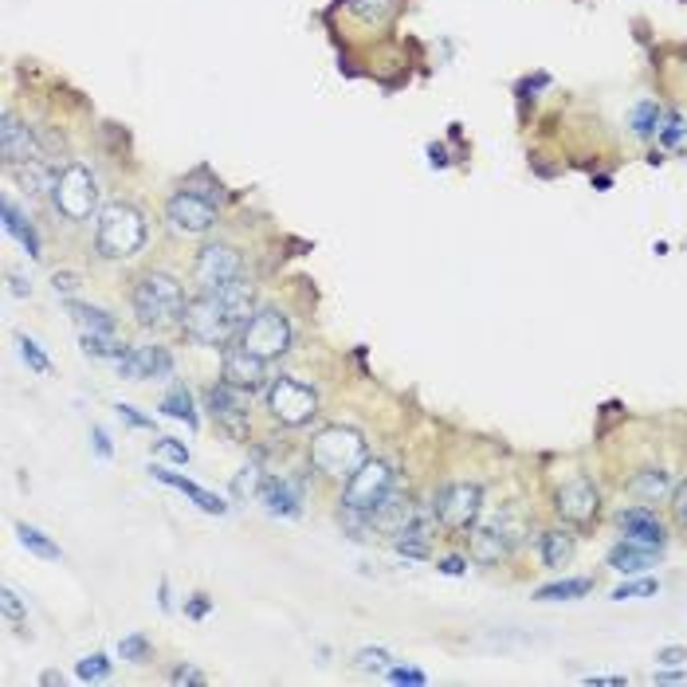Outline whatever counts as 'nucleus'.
I'll list each match as a JSON object with an SVG mask.
<instances>
[{
  "label": "nucleus",
  "instance_id": "obj_17",
  "mask_svg": "<svg viewBox=\"0 0 687 687\" xmlns=\"http://www.w3.org/2000/svg\"><path fill=\"white\" fill-rule=\"evenodd\" d=\"M224 377H229L232 385H244V389L256 393L268 385V362L256 358V353H248L244 346H229V350H224Z\"/></svg>",
  "mask_w": 687,
  "mask_h": 687
},
{
  "label": "nucleus",
  "instance_id": "obj_38",
  "mask_svg": "<svg viewBox=\"0 0 687 687\" xmlns=\"http://www.w3.org/2000/svg\"><path fill=\"white\" fill-rule=\"evenodd\" d=\"M259 479H264V476H259V468H244L236 476V484H232V496H236V499L256 496V491H259Z\"/></svg>",
  "mask_w": 687,
  "mask_h": 687
},
{
  "label": "nucleus",
  "instance_id": "obj_24",
  "mask_svg": "<svg viewBox=\"0 0 687 687\" xmlns=\"http://www.w3.org/2000/svg\"><path fill=\"white\" fill-rule=\"evenodd\" d=\"M664 106L656 103V98H640V103H632L629 110V135L637 138V142H652L660 130V123H664Z\"/></svg>",
  "mask_w": 687,
  "mask_h": 687
},
{
  "label": "nucleus",
  "instance_id": "obj_21",
  "mask_svg": "<svg viewBox=\"0 0 687 687\" xmlns=\"http://www.w3.org/2000/svg\"><path fill=\"white\" fill-rule=\"evenodd\" d=\"M12 177H16V185L24 193H32V197H51V189H56V177L59 170L51 162H44V158H36V162H24V165H12Z\"/></svg>",
  "mask_w": 687,
  "mask_h": 687
},
{
  "label": "nucleus",
  "instance_id": "obj_18",
  "mask_svg": "<svg viewBox=\"0 0 687 687\" xmlns=\"http://www.w3.org/2000/svg\"><path fill=\"white\" fill-rule=\"evenodd\" d=\"M617 523L625 531V538H632L640 546H660L664 550V543H668V531H664V523L656 519L652 506H629V511L617 515Z\"/></svg>",
  "mask_w": 687,
  "mask_h": 687
},
{
  "label": "nucleus",
  "instance_id": "obj_33",
  "mask_svg": "<svg viewBox=\"0 0 687 687\" xmlns=\"http://www.w3.org/2000/svg\"><path fill=\"white\" fill-rule=\"evenodd\" d=\"M75 676L83 679V684H95V679H106V676H110V660H106L103 652H95V656H83V660H79Z\"/></svg>",
  "mask_w": 687,
  "mask_h": 687
},
{
  "label": "nucleus",
  "instance_id": "obj_4",
  "mask_svg": "<svg viewBox=\"0 0 687 687\" xmlns=\"http://www.w3.org/2000/svg\"><path fill=\"white\" fill-rule=\"evenodd\" d=\"M311 464H315L323 476L350 479L353 471L362 468L370 452H365V436L358 429H346V424H330V429H318L311 440Z\"/></svg>",
  "mask_w": 687,
  "mask_h": 687
},
{
  "label": "nucleus",
  "instance_id": "obj_7",
  "mask_svg": "<svg viewBox=\"0 0 687 687\" xmlns=\"http://www.w3.org/2000/svg\"><path fill=\"white\" fill-rule=\"evenodd\" d=\"M220 217V193L197 189V185H182L165 201V220L177 236H205V232L217 229Z\"/></svg>",
  "mask_w": 687,
  "mask_h": 687
},
{
  "label": "nucleus",
  "instance_id": "obj_1",
  "mask_svg": "<svg viewBox=\"0 0 687 687\" xmlns=\"http://www.w3.org/2000/svg\"><path fill=\"white\" fill-rule=\"evenodd\" d=\"M252 303H256V291H252L248 279H236V283L217 287V291H201L197 299H189V306H185L182 315L185 338L197 346L229 350L240 338V330L248 326Z\"/></svg>",
  "mask_w": 687,
  "mask_h": 687
},
{
  "label": "nucleus",
  "instance_id": "obj_50",
  "mask_svg": "<svg viewBox=\"0 0 687 687\" xmlns=\"http://www.w3.org/2000/svg\"><path fill=\"white\" fill-rule=\"evenodd\" d=\"M590 687H625V676H585Z\"/></svg>",
  "mask_w": 687,
  "mask_h": 687
},
{
  "label": "nucleus",
  "instance_id": "obj_40",
  "mask_svg": "<svg viewBox=\"0 0 687 687\" xmlns=\"http://www.w3.org/2000/svg\"><path fill=\"white\" fill-rule=\"evenodd\" d=\"M0 609H4V617H9V620H24V617H28V609L20 605L16 590H4V593H0Z\"/></svg>",
  "mask_w": 687,
  "mask_h": 687
},
{
  "label": "nucleus",
  "instance_id": "obj_32",
  "mask_svg": "<svg viewBox=\"0 0 687 687\" xmlns=\"http://www.w3.org/2000/svg\"><path fill=\"white\" fill-rule=\"evenodd\" d=\"M118 656L130 660V664H145L150 660V640L142 632H130V637L118 640Z\"/></svg>",
  "mask_w": 687,
  "mask_h": 687
},
{
  "label": "nucleus",
  "instance_id": "obj_36",
  "mask_svg": "<svg viewBox=\"0 0 687 687\" xmlns=\"http://www.w3.org/2000/svg\"><path fill=\"white\" fill-rule=\"evenodd\" d=\"M353 668H358V672H382V668H389V652H385V649H362L358 656H353Z\"/></svg>",
  "mask_w": 687,
  "mask_h": 687
},
{
  "label": "nucleus",
  "instance_id": "obj_48",
  "mask_svg": "<svg viewBox=\"0 0 687 687\" xmlns=\"http://www.w3.org/2000/svg\"><path fill=\"white\" fill-rule=\"evenodd\" d=\"M170 679H173V684H205V672H197V668H177Z\"/></svg>",
  "mask_w": 687,
  "mask_h": 687
},
{
  "label": "nucleus",
  "instance_id": "obj_44",
  "mask_svg": "<svg viewBox=\"0 0 687 687\" xmlns=\"http://www.w3.org/2000/svg\"><path fill=\"white\" fill-rule=\"evenodd\" d=\"M464 570H468V558H459V554H452V558L440 562V573H449V578H459Z\"/></svg>",
  "mask_w": 687,
  "mask_h": 687
},
{
  "label": "nucleus",
  "instance_id": "obj_14",
  "mask_svg": "<svg viewBox=\"0 0 687 687\" xmlns=\"http://www.w3.org/2000/svg\"><path fill=\"white\" fill-rule=\"evenodd\" d=\"M597 506H602V496H597L593 479L585 476H573L570 484H562L558 496H554V511H558L566 523H590V519L597 515Z\"/></svg>",
  "mask_w": 687,
  "mask_h": 687
},
{
  "label": "nucleus",
  "instance_id": "obj_30",
  "mask_svg": "<svg viewBox=\"0 0 687 687\" xmlns=\"http://www.w3.org/2000/svg\"><path fill=\"white\" fill-rule=\"evenodd\" d=\"M162 412H165V417L185 420L189 429H197V412H193V393L185 389V385H173V389L165 393V397H162Z\"/></svg>",
  "mask_w": 687,
  "mask_h": 687
},
{
  "label": "nucleus",
  "instance_id": "obj_3",
  "mask_svg": "<svg viewBox=\"0 0 687 687\" xmlns=\"http://www.w3.org/2000/svg\"><path fill=\"white\" fill-rule=\"evenodd\" d=\"M130 303H135V315L145 330H162V326H182L189 299L170 271H145L130 291Z\"/></svg>",
  "mask_w": 687,
  "mask_h": 687
},
{
  "label": "nucleus",
  "instance_id": "obj_42",
  "mask_svg": "<svg viewBox=\"0 0 687 687\" xmlns=\"http://www.w3.org/2000/svg\"><path fill=\"white\" fill-rule=\"evenodd\" d=\"M389 684H412V687H420V684H424V672H417V668H389Z\"/></svg>",
  "mask_w": 687,
  "mask_h": 687
},
{
  "label": "nucleus",
  "instance_id": "obj_41",
  "mask_svg": "<svg viewBox=\"0 0 687 687\" xmlns=\"http://www.w3.org/2000/svg\"><path fill=\"white\" fill-rule=\"evenodd\" d=\"M672 515H676L679 526H687V479L676 487V496H672Z\"/></svg>",
  "mask_w": 687,
  "mask_h": 687
},
{
  "label": "nucleus",
  "instance_id": "obj_46",
  "mask_svg": "<svg viewBox=\"0 0 687 687\" xmlns=\"http://www.w3.org/2000/svg\"><path fill=\"white\" fill-rule=\"evenodd\" d=\"M656 660H660V664H664V668H679V664H684V660H687V649H664Z\"/></svg>",
  "mask_w": 687,
  "mask_h": 687
},
{
  "label": "nucleus",
  "instance_id": "obj_2",
  "mask_svg": "<svg viewBox=\"0 0 687 687\" xmlns=\"http://www.w3.org/2000/svg\"><path fill=\"white\" fill-rule=\"evenodd\" d=\"M145 236H150V229H145V217L138 205L130 201H110L98 209L95 217V252L103 259H130L142 252Z\"/></svg>",
  "mask_w": 687,
  "mask_h": 687
},
{
  "label": "nucleus",
  "instance_id": "obj_11",
  "mask_svg": "<svg viewBox=\"0 0 687 687\" xmlns=\"http://www.w3.org/2000/svg\"><path fill=\"white\" fill-rule=\"evenodd\" d=\"M193 279L201 291H217V287H229L236 279H244V256H240L232 244H205L197 252V264H193Z\"/></svg>",
  "mask_w": 687,
  "mask_h": 687
},
{
  "label": "nucleus",
  "instance_id": "obj_26",
  "mask_svg": "<svg viewBox=\"0 0 687 687\" xmlns=\"http://www.w3.org/2000/svg\"><path fill=\"white\" fill-rule=\"evenodd\" d=\"M538 554H543V566L562 570L573 558V535H566V531H546V535L538 538Z\"/></svg>",
  "mask_w": 687,
  "mask_h": 687
},
{
  "label": "nucleus",
  "instance_id": "obj_37",
  "mask_svg": "<svg viewBox=\"0 0 687 687\" xmlns=\"http://www.w3.org/2000/svg\"><path fill=\"white\" fill-rule=\"evenodd\" d=\"M20 358H24V362H28V365H32V370H36V373H48V370H51V362H48V353L39 350V346H36V342H32V338H28V335L20 338Z\"/></svg>",
  "mask_w": 687,
  "mask_h": 687
},
{
  "label": "nucleus",
  "instance_id": "obj_9",
  "mask_svg": "<svg viewBox=\"0 0 687 687\" xmlns=\"http://www.w3.org/2000/svg\"><path fill=\"white\" fill-rule=\"evenodd\" d=\"M268 412L279 424H306L318 412V393L299 377H276L268 382Z\"/></svg>",
  "mask_w": 687,
  "mask_h": 687
},
{
  "label": "nucleus",
  "instance_id": "obj_28",
  "mask_svg": "<svg viewBox=\"0 0 687 687\" xmlns=\"http://www.w3.org/2000/svg\"><path fill=\"white\" fill-rule=\"evenodd\" d=\"M585 593H593V578H562V582L543 585L535 597L538 602H578Z\"/></svg>",
  "mask_w": 687,
  "mask_h": 687
},
{
  "label": "nucleus",
  "instance_id": "obj_35",
  "mask_svg": "<svg viewBox=\"0 0 687 687\" xmlns=\"http://www.w3.org/2000/svg\"><path fill=\"white\" fill-rule=\"evenodd\" d=\"M632 491H637V496H660V491H668V471H644V476L632 479Z\"/></svg>",
  "mask_w": 687,
  "mask_h": 687
},
{
  "label": "nucleus",
  "instance_id": "obj_6",
  "mask_svg": "<svg viewBox=\"0 0 687 687\" xmlns=\"http://www.w3.org/2000/svg\"><path fill=\"white\" fill-rule=\"evenodd\" d=\"M397 491V471L385 464V459H365L362 468L353 471L342 487V511L350 515H365L373 519V511L385 503V499ZM373 526V523H370Z\"/></svg>",
  "mask_w": 687,
  "mask_h": 687
},
{
  "label": "nucleus",
  "instance_id": "obj_49",
  "mask_svg": "<svg viewBox=\"0 0 687 687\" xmlns=\"http://www.w3.org/2000/svg\"><path fill=\"white\" fill-rule=\"evenodd\" d=\"M209 609H212V602H209V597H205V593H197V597H193V602H189V617H197V620H201Z\"/></svg>",
  "mask_w": 687,
  "mask_h": 687
},
{
  "label": "nucleus",
  "instance_id": "obj_27",
  "mask_svg": "<svg viewBox=\"0 0 687 687\" xmlns=\"http://www.w3.org/2000/svg\"><path fill=\"white\" fill-rule=\"evenodd\" d=\"M656 142L664 145L668 153H679V158H687V115H679V110H668V115H664V123H660V130H656Z\"/></svg>",
  "mask_w": 687,
  "mask_h": 687
},
{
  "label": "nucleus",
  "instance_id": "obj_39",
  "mask_svg": "<svg viewBox=\"0 0 687 687\" xmlns=\"http://www.w3.org/2000/svg\"><path fill=\"white\" fill-rule=\"evenodd\" d=\"M158 452H162V456H170L173 464H189V449H185L182 440L162 436V440H158Z\"/></svg>",
  "mask_w": 687,
  "mask_h": 687
},
{
  "label": "nucleus",
  "instance_id": "obj_8",
  "mask_svg": "<svg viewBox=\"0 0 687 687\" xmlns=\"http://www.w3.org/2000/svg\"><path fill=\"white\" fill-rule=\"evenodd\" d=\"M291 338H295V330H291L283 311H276V306H259V311H252L248 326L240 330L236 346H244L248 353L271 362V358L291 350Z\"/></svg>",
  "mask_w": 687,
  "mask_h": 687
},
{
  "label": "nucleus",
  "instance_id": "obj_15",
  "mask_svg": "<svg viewBox=\"0 0 687 687\" xmlns=\"http://www.w3.org/2000/svg\"><path fill=\"white\" fill-rule=\"evenodd\" d=\"M0 153H4V165H9V170L12 165L44 158V153H39V142H36V130H32L24 118L12 115V110L0 115Z\"/></svg>",
  "mask_w": 687,
  "mask_h": 687
},
{
  "label": "nucleus",
  "instance_id": "obj_22",
  "mask_svg": "<svg viewBox=\"0 0 687 687\" xmlns=\"http://www.w3.org/2000/svg\"><path fill=\"white\" fill-rule=\"evenodd\" d=\"M0 217H4V232H9V236H16V240H20V248L28 252L32 259L44 256V252H39V232H36V224H32V220L16 209V201H12V197H4V205H0Z\"/></svg>",
  "mask_w": 687,
  "mask_h": 687
},
{
  "label": "nucleus",
  "instance_id": "obj_34",
  "mask_svg": "<svg viewBox=\"0 0 687 687\" xmlns=\"http://www.w3.org/2000/svg\"><path fill=\"white\" fill-rule=\"evenodd\" d=\"M660 582L656 578H640V582H625L613 590V602H629V597H656Z\"/></svg>",
  "mask_w": 687,
  "mask_h": 687
},
{
  "label": "nucleus",
  "instance_id": "obj_10",
  "mask_svg": "<svg viewBox=\"0 0 687 687\" xmlns=\"http://www.w3.org/2000/svg\"><path fill=\"white\" fill-rule=\"evenodd\" d=\"M479 511H484V487L468 484V479H464V484L440 487L436 503H432V515L449 526V531H471Z\"/></svg>",
  "mask_w": 687,
  "mask_h": 687
},
{
  "label": "nucleus",
  "instance_id": "obj_12",
  "mask_svg": "<svg viewBox=\"0 0 687 687\" xmlns=\"http://www.w3.org/2000/svg\"><path fill=\"white\" fill-rule=\"evenodd\" d=\"M205 405H209V412L224 424V429L240 432V424H244L252 412V389L232 385L229 377H220V382L209 385V393H205Z\"/></svg>",
  "mask_w": 687,
  "mask_h": 687
},
{
  "label": "nucleus",
  "instance_id": "obj_47",
  "mask_svg": "<svg viewBox=\"0 0 687 687\" xmlns=\"http://www.w3.org/2000/svg\"><path fill=\"white\" fill-rule=\"evenodd\" d=\"M95 436V452H98V459H110L115 456V449H110V436H106V429H95L91 432Z\"/></svg>",
  "mask_w": 687,
  "mask_h": 687
},
{
  "label": "nucleus",
  "instance_id": "obj_23",
  "mask_svg": "<svg viewBox=\"0 0 687 687\" xmlns=\"http://www.w3.org/2000/svg\"><path fill=\"white\" fill-rule=\"evenodd\" d=\"M153 479H162V484H170V487H177L185 499H193V503L201 506L205 515H224L229 511V503L224 499H217L212 491H205V487H197L193 479H185V476H177V471H165V468H153Z\"/></svg>",
  "mask_w": 687,
  "mask_h": 687
},
{
  "label": "nucleus",
  "instance_id": "obj_43",
  "mask_svg": "<svg viewBox=\"0 0 687 687\" xmlns=\"http://www.w3.org/2000/svg\"><path fill=\"white\" fill-rule=\"evenodd\" d=\"M118 417L130 420L135 429H153V420H150V417H142V412H138L135 405H118Z\"/></svg>",
  "mask_w": 687,
  "mask_h": 687
},
{
  "label": "nucleus",
  "instance_id": "obj_16",
  "mask_svg": "<svg viewBox=\"0 0 687 687\" xmlns=\"http://www.w3.org/2000/svg\"><path fill=\"white\" fill-rule=\"evenodd\" d=\"M256 499L264 503V511H268V515H279V519H299V515H303V496H299V487H291V479H283V476H264V479H259Z\"/></svg>",
  "mask_w": 687,
  "mask_h": 687
},
{
  "label": "nucleus",
  "instance_id": "obj_5",
  "mask_svg": "<svg viewBox=\"0 0 687 687\" xmlns=\"http://www.w3.org/2000/svg\"><path fill=\"white\" fill-rule=\"evenodd\" d=\"M51 205L71 224H83V220L98 217V177L91 173V165L83 162L63 165L56 177V189H51Z\"/></svg>",
  "mask_w": 687,
  "mask_h": 687
},
{
  "label": "nucleus",
  "instance_id": "obj_25",
  "mask_svg": "<svg viewBox=\"0 0 687 687\" xmlns=\"http://www.w3.org/2000/svg\"><path fill=\"white\" fill-rule=\"evenodd\" d=\"M68 315L75 318L83 335H115V330H118L115 315H106V311H98V306L75 303V299L68 303Z\"/></svg>",
  "mask_w": 687,
  "mask_h": 687
},
{
  "label": "nucleus",
  "instance_id": "obj_29",
  "mask_svg": "<svg viewBox=\"0 0 687 687\" xmlns=\"http://www.w3.org/2000/svg\"><path fill=\"white\" fill-rule=\"evenodd\" d=\"M16 535H20V546H24V550H32L36 558H44V562H59V558H63V550H59V546L51 543V538L44 535V531H36V526L20 523Z\"/></svg>",
  "mask_w": 687,
  "mask_h": 687
},
{
  "label": "nucleus",
  "instance_id": "obj_45",
  "mask_svg": "<svg viewBox=\"0 0 687 687\" xmlns=\"http://www.w3.org/2000/svg\"><path fill=\"white\" fill-rule=\"evenodd\" d=\"M51 283H56V291L71 295V291L79 287V276H75V271H56V279H51Z\"/></svg>",
  "mask_w": 687,
  "mask_h": 687
},
{
  "label": "nucleus",
  "instance_id": "obj_31",
  "mask_svg": "<svg viewBox=\"0 0 687 687\" xmlns=\"http://www.w3.org/2000/svg\"><path fill=\"white\" fill-rule=\"evenodd\" d=\"M79 342H83V353H86V358H115V362L123 358L126 350H130V346H123L115 335H83Z\"/></svg>",
  "mask_w": 687,
  "mask_h": 687
},
{
  "label": "nucleus",
  "instance_id": "obj_13",
  "mask_svg": "<svg viewBox=\"0 0 687 687\" xmlns=\"http://www.w3.org/2000/svg\"><path fill=\"white\" fill-rule=\"evenodd\" d=\"M123 382H145V377H173V353L165 346H130L118 358Z\"/></svg>",
  "mask_w": 687,
  "mask_h": 687
},
{
  "label": "nucleus",
  "instance_id": "obj_20",
  "mask_svg": "<svg viewBox=\"0 0 687 687\" xmlns=\"http://www.w3.org/2000/svg\"><path fill=\"white\" fill-rule=\"evenodd\" d=\"M656 562H660V546H640L632 538H625V543H617L609 550V566L617 573H644Z\"/></svg>",
  "mask_w": 687,
  "mask_h": 687
},
{
  "label": "nucleus",
  "instance_id": "obj_19",
  "mask_svg": "<svg viewBox=\"0 0 687 687\" xmlns=\"http://www.w3.org/2000/svg\"><path fill=\"white\" fill-rule=\"evenodd\" d=\"M515 538L519 535H511V531H506L503 519H496V523L479 526L476 535H471V558H476V562H484V566L503 562L506 554H511V546H515Z\"/></svg>",
  "mask_w": 687,
  "mask_h": 687
}]
</instances>
